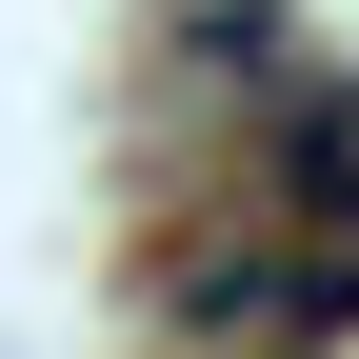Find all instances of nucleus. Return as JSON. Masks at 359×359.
I'll use <instances>...</instances> for the list:
<instances>
[{
    "label": "nucleus",
    "instance_id": "nucleus-1",
    "mask_svg": "<svg viewBox=\"0 0 359 359\" xmlns=\"http://www.w3.org/2000/svg\"><path fill=\"white\" fill-rule=\"evenodd\" d=\"M359 320V240H180L160 259V339H240V359H299Z\"/></svg>",
    "mask_w": 359,
    "mask_h": 359
},
{
    "label": "nucleus",
    "instance_id": "nucleus-2",
    "mask_svg": "<svg viewBox=\"0 0 359 359\" xmlns=\"http://www.w3.org/2000/svg\"><path fill=\"white\" fill-rule=\"evenodd\" d=\"M280 200L320 219V240H359V80H320V100L280 120Z\"/></svg>",
    "mask_w": 359,
    "mask_h": 359
},
{
    "label": "nucleus",
    "instance_id": "nucleus-3",
    "mask_svg": "<svg viewBox=\"0 0 359 359\" xmlns=\"http://www.w3.org/2000/svg\"><path fill=\"white\" fill-rule=\"evenodd\" d=\"M180 60H219V80H280V0H180Z\"/></svg>",
    "mask_w": 359,
    "mask_h": 359
}]
</instances>
